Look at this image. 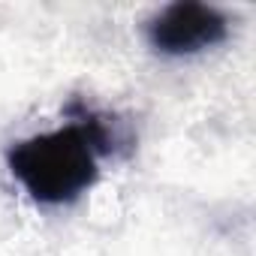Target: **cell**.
<instances>
[{
	"mask_svg": "<svg viewBox=\"0 0 256 256\" xmlns=\"http://www.w3.org/2000/svg\"><path fill=\"white\" fill-rule=\"evenodd\" d=\"M229 34V22L208 4H172L148 22V42L160 54H196Z\"/></svg>",
	"mask_w": 256,
	"mask_h": 256,
	"instance_id": "cell-2",
	"label": "cell"
},
{
	"mask_svg": "<svg viewBox=\"0 0 256 256\" xmlns=\"http://www.w3.org/2000/svg\"><path fill=\"white\" fill-rule=\"evenodd\" d=\"M102 120L70 124L52 133L22 139L10 148L6 163L12 178L40 205H70L88 193L100 175L96 157L112 151Z\"/></svg>",
	"mask_w": 256,
	"mask_h": 256,
	"instance_id": "cell-1",
	"label": "cell"
}]
</instances>
